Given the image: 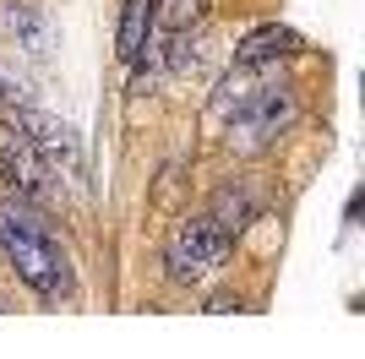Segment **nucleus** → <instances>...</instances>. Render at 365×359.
Returning <instances> with one entry per match:
<instances>
[{
    "mask_svg": "<svg viewBox=\"0 0 365 359\" xmlns=\"http://www.w3.org/2000/svg\"><path fill=\"white\" fill-rule=\"evenodd\" d=\"M0 251L11 256L16 278H22L38 299H66L71 294V261H66L61 239L49 234V224L38 218V207L22 202V196L0 202Z\"/></svg>",
    "mask_w": 365,
    "mask_h": 359,
    "instance_id": "obj_1",
    "label": "nucleus"
},
{
    "mask_svg": "<svg viewBox=\"0 0 365 359\" xmlns=\"http://www.w3.org/2000/svg\"><path fill=\"white\" fill-rule=\"evenodd\" d=\"M294 115H300V93H294L289 82H262V88L224 120L229 125V147L245 152V158H257V152H267L278 136L294 125Z\"/></svg>",
    "mask_w": 365,
    "mask_h": 359,
    "instance_id": "obj_2",
    "label": "nucleus"
},
{
    "mask_svg": "<svg viewBox=\"0 0 365 359\" xmlns=\"http://www.w3.org/2000/svg\"><path fill=\"white\" fill-rule=\"evenodd\" d=\"M229 251H235V239H229L213 218H185V224H175V234L164 239V272H169V283H180V288L207 283L229 261Z\"/></svg>",
    "mask_w": 365,
    "mask_h": 359,
    "instance_id": "obj_3",
    "label": "nucleus"
},
{
    "mask_svg": "<svg viewBox=\"0 0 365 359\" xmlns=\"http://www.w3.org/2000/svg\"><path fill=\"white\" fill-rule=\"evenodd\" d=\"M0 175L16 185V196L22 202H44V196H55L61 185L49 180V169H44V158L33 152V142H28V131L16 125V120H0Z\"/></svg>",
    "mask_w": 365,
    "mask_h": 359,
    "instance_id": "obj_4",
    "label": "nucleus"
},
{
    "mask_svg": "<svg viewBox=\"0 0 365 359\" xmlns=\"http://www.w3.org/2000/svg\"><path fill=\"white\" fill-rule=\"evenodd\" d=\"M16 125L28 131V142H33V152L44 158V169H49V180L55 185H66V180H76L82 175V158H76V136H71V125H61V120H49V115H38V109H16Z\"/></svg>",
    "mask_w": 365,
    "mask_h": 359,
    "instance_id": "obj_5",
    "label": "nucleus"
},
{
    "mask_svg": "<svg viewBox=\"0 0 365 359\" xmlns=\"http://www.w3.org/2000/svg\"><path fill=\"white\" fill-rule=\"evenodd\" d=\"M300 33L294 28H278V22H267V28H257V33H245L240 38V49H235V66H245V71H278L284 60H294L300 55Z\"/></svg>",
    "mask_w": 365,
    "mask_h": 359,
    "instance_id": "obj_6",
    "label": "nucleus"
},
{
    "mask_svg": "<svg viewBox=\"0 0 365 359\" xmlns=\"http://www.w3.org/2000/svg\"><path fill=\"white\" fill-rule=\"evenodd\" d=\"M0 38L16 49H33V55H44L49 49V16L38 0H0Z\"/></svg>",
    "mask_w": 365,
    "mask_h": 359,
    "instance_id": "obj_7",
    "label": "nucleus"
},
{
    "mask_svg": "<svg viewBox=\"0 0 365 359\" xmlns=\"http://www.w3.org/2000/svg\"><path fill=\"white\" fill-rule=\"evenodd\" d=\"M207 218H213V224L224 229L229 239H240L245 229L262 218V191L251 185V180H229L224 191L213 196V212H207Z\"/></svg>",
    "mask_w": 365,
    "mask_h": 359,
    "instance_id": "obj_8",
    "label": "nucleus"
},
{
    "mask_svg": "<svg viewBox=\"0 0 365 359\" xmlns=\"http://www.w3.org/2000/svg\"><path fill=\"white\" fill-rule=\"evenodd\" d=\"M153 33V0H125L120 6V33H115V55L131 66V60L142 55V44H148Z\"/></svg>",
    "mask_w": 365,
    "mask_h": 359,
    "instance_id": "obj_9",
    "label": "nucleus"
},
{
    "mask_svg": "<svg viewBox=\"0 0 365 359\" xmlns=\"http://www.w3.org/2000/svg\"><path fill=\"white\" fill-rule=\"evenodd\" d=\"M207 16V0H153V33H191Z\"/></svg>",
    "mask_w": 365,
    "mask_h": 359,
    "instance_id": "obj_10",
    "label": "nucleus"
},
{
    "mask_svg": "<svg viewBox=\"0 0 365 359\" xmlns=\"http://www.w3.org/2000/svg\"><path fill=\"white\" fill-rule=\"evenodd\" d=\"M257 88H262V71H245V66H235V71L224 76L218 98H213V115H218V120H229V115H235V109H240Z\"/></svg>",
    "mask_w": 365,
    "mask_h": 359,
    "instance_id": "obj_11",
    "label": "nucleus"
},
{
    "mask_svg": "<svg viewBox=\"0 0 365 359\" xmlns=\"http://www.w3.org/2000/svg\"><path fill=\"white\" fill-rule=\"evenodd\" d=\"M28 104H33V88L11 71V66H0V109H11V115H16V109H28Z\"/></svg>",
    "mask_w": 365,
    "mask_h": 359,
    "instance_id": "obj_12",
    "label": "nucleus"
},
{
    "mask_svg": "<svg viewBox=\"0 0 365 359\" xmlns=\"http://www.w3.org/2000/svg\"><path fill=\"white\" fill-rule=\"evenodd\" d=\"M229 311H240V299H229V294L207 299V316H229Z\"/></svg>",
    "mask_w": 365,
    "mask_h": 359,
    "instance_id": "obj_13",
    "label": "nucleus"
},
{
    "mask_svg": "<svg viewBox=\"0 0 365 359\" xmlns=\"http://www.w3.org/2000/svg\"><path fill=\"white\" fill-rule=\"evenodd\" d=\"M0 316H6V294H0Z\"/></svg>",
    "mask_w": 365,
    "mask_h": 359,
    "instance_id": "obj_14",
    "label": "nucleus"
}]
</instances>
